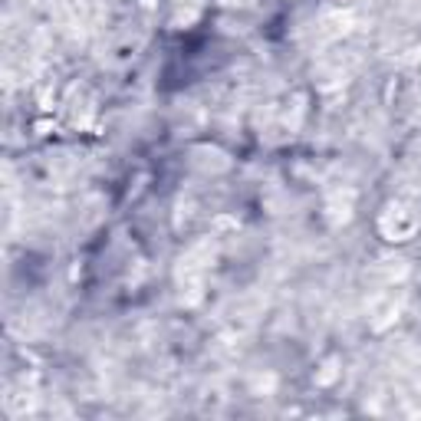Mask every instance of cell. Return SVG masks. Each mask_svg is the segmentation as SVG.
<instances>
[{"label": "cell", "mask_w": 421, "mask_h": 421, "mask_svg": "<svg viewBox=\"0 0 421 421\" xmlns=\"http://www.w3.org/2000/svg\"><path fill=\"white\" fill-rule=\"evenodd\" d=\"M415 227H418V217L405 208H389L382 214V234L391 237V241H405Z\"/></svg>", "instance_id": "obj_1"}]
</instances>
